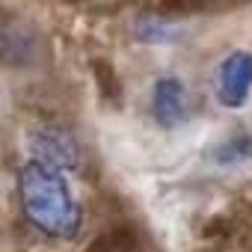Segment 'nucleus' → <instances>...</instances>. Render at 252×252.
<instances>
[{
    "label": "nucleus",
    "instance_id": "nucleus-3",
    "mask_svg": "<svg viewBox=\"0 0 252 252\" xmlns=\"http://www.w3.org/2000/svg\"><path fill=\"white\" fill-rule=\"evenodd\" d=\"M27 146H30V158L51 163L57 169H65V172L80 163V146H77L74 134L68 128H63V125H54V122L36 125L27 137Z\"/></svg>",
    "mask_w": 252,
    "mask_h": 252
},
{
    "label": "nucleus",
    "instance_id": "nucleus-5",
    "mask_svg": "<svg viewBox=\"0 0 252 252\" xmlns=\"http://www.w3.org/2000/svg\"><path fill=\"white\" fill-rule=\"evenodd\" d=\"M249 158H252V137H246V134L228 137L225 143H220L214 149V160L222 166H234V163H243Z\"/></svg>",
    "mask_w": 252,
    "mask_h": 252
},
{
    "label": "nucleus",
    "instance_id": "nucleus-2",
    "mask_svg": "<svg viewBox=\"0 0 252 252\" xmlns=\"http://www.w3.org/2000/svg\"><path fill=\"white\" fill-rule=\"evenodd\" d=\"M214 92L225 110H243L246 107V101L252 95V51L237 48L220 60L217 77H214Z\"/></svg>",
    "mask_w": 252,
    "mask_h": 252
},
{
    "label": "nucleus",
    "instance_id": "nucleus-4",
    "mask_svg": "<svg viewBox=\"0 0 252 252\" xmlns=\"http://www.w3.org/2000/svg\"><path fill=\"white\" fill-rule=\"evenodd\" d=\"M152 119L160 125V128L172 131V128H181V125L190 119V107H193V98H190V89L187 83L178 77V74H160L152 86Z\"/></svg>",
    "mask_w": 252,
    "mask_h": 252
},
{
    "label": "nucleus",
    "instance_id": "nucleus-1",
    "mask_svg": "<svg viewBox=\"0 0 252 252\" xmlns=\"http://www.w3.org/2000/svg\"><path fill=\"white\" fill-rule=\"evenodd\" d=\"M24 220L45 237L74 240L83 231V205L77 202L65 169L30 158L15 178Z\"/></svg>",
    "mask_w": 252,
    "mask_h": 252
},
{
    "label": "nucleus",
    "instance_id": "nucleus-6",
    "mask_svg": "<svg viewBox=\"0 0 252 252\" xmlns=\"http://www.w3.org/2000/svg\"><path fill=\"white\" fill-rule=\"evenodd\" d=\"M137 39L146 45H169L178 39V27L163 18H149V21L137 24Z\"/></svg>",
    "mask_w": 252,
    "mask_h": 252
}]
</instances>
